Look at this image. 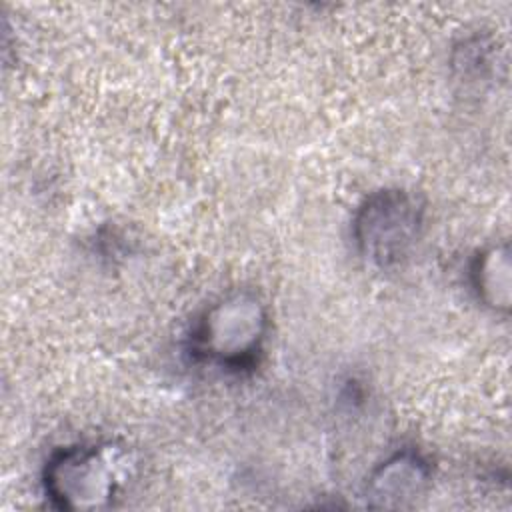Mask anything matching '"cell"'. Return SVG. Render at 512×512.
I'll use <instances>...</instances> for the list:
<instances>
[{"instance_id": "5b68a950", "label": "cell", "mask_w": 512, "mask_h": 512, "mask_svg": "<svg viewBox=\"0 0 512 512\" xmlns=\"http://www.w3.org/2000/svg\"><path fill=\"white\" fill-rule=\"evenodd\" d=\"M478 296L496 310H506L510 304V254L506 246H494L476 262L474 270Z\"/></svg>"}, {"instance_id": "277c9868", "label": "cell", "mask_w": 512, "mask_h": 512, "mask_svg": "<svg viewBox=\"0 0 512 512\" xmlns=\"http://www.w3.org/2000/svg\"><path fill=\"white\" fill-rule=\"evenodd\" d=\"M426 482V466L416 456L400 454L388 460L378 476L370 484L374 498L382 500V506H402L404 498L420 494Z\"/></svg>"}, {"instance_id": "3957f363", "label": "cell", "mask_w": 512, "mask_h": 512, "mask_svg": "<svg viewBox=\"0 0 512 512\" xmlns=\"http://www.w3.org/2000/svg\"><path fill=\"white\" fill-rule=\"evenodd\" d=\"M116 488V460L96 448H68L46 472L48 494L66 508H100Z\"/></svg>"}, {"instance_id": "7a4b0ae2", "label": "cell", "mask_w": 512, "mask_h": 512, "mask_svg": "<svg viewBox=\"0 0 512 512\" xmlns=\"http://www.w3.org/2000/svg\"><path fill=\"white\" fill-rule=\"evenodd\" d=\"M266 314L252 296H230L212 306L202 324L198 344L208 360L224 366H242L260 350Z\"/></svg>"}, {"instance_id": "6da1fadb", "label": "cell", "mask_w": 512, "mask_h": 512, "mask_svg": "<svg viewBox=\"0 0 512 512\" xmlns=\"http://www.w3.org/2000/svg\"><path fill=\"white\" fill-rule=\"evenodd\" d=\"M422 224V208L402 190H382L360 208L356 240L374 264L400 262L412 248Z\"/></svg>"}]
</instances>
